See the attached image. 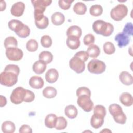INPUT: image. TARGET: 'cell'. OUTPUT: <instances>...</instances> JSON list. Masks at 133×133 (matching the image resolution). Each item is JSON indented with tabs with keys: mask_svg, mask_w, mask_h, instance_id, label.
<instances>
[{
	"mask_svg": "<svg viewBox=\"0 0 133 133\" xmlns=\"http://www.w3.org/2000/svg\"><path fill=\"white\" fill-rule=\"evenodd\" d=\"M92 29L97 34H101L103 36H110L114 31L113 25L102 20H97L92 24Z\"/></svg>",
	"mask_w": 133,
	"mask_h": 133,
	"instance_id": "obj_1",
	"label": "cell"
},
{
	"mask_svg": "<svg viewBox=\"0 0 133 133\" xmlns=\"http://www.w3.org/2000/svg\"><path fill=\"white\" fill-rule=\"evenodd\" d=\"M109 111L115 122L121 124H125L126 116L119 105L116 103L111 104L109 107Z\"/></svg>",
	"mask_w": 133,
	"mask_h": 133,
	"instance_id": "obj_2",
	"label": "cell"
},
{
	"mask_svg": "<svg viewBox=\"0 0 133 133\" xmlns=\"http://www.w3.org/2000/svg\"><path fill=\"white\" fill-rule=\"evenodd\" d=\"M18 76L14 72L4 71L0 74V83L5 86L11 87L17 83Z\"/></svg>",
	"mask_w": 133,
	"mask_h": 133,
	"instance_id": "obj_3",
	"label": "cell"
},
{
	"mask_svg": "<svg viewBox=\"0 0 133 133\" xmlns=\"http://www.w3.org/2000/svg\"><path fill=\"white\" fill-rule=\"evenodd\" d=\"M34 8V18L39 17L44 15L46 8L49 6L51 3V0H33L31 1Z\"/></svg>",
	"mask_w": 133,
	"mask_h": 133,
	"instance_id": "obj_4",
	"label": "cell"
},
{
	"mask_svg": "<svg viewBox=\"0 0 133 133\" xmlns=\"http://www.w3.org/2000/svg\"><path fill=\"white\" fill-rule=\"evenodd\" d=\"M128 8L124 4H118L112 9L110 12L111 17L115 21H121L127 15Z\"/></svg>",
	"mask_w": 133,
	"mask_h": 133,
	"instance_id": "obj_5",
	"label": "cell"
},
{
	"mask_svg": "<svg viewBox=\"0 0 133 133\" xmlns=\"http://www.w3.org/2000/svg\"><path fill=\"white\" fill-rule=\"evenodd\" d=\"M106 69V65L102 61L98 59L90 60L87 64L88 71L94 74H101L103 73Z\"/></svg>",
	"mask_w": 133,
	"mask_h": 133,
	"instance_id": "obj_6",
	"label": "cell"
},
{
	"mask_svg": "<svg viewBox=\"0 0 133 133\" xmlns=\"http://www.w3.org/2000/svg\"><path fill=\"white\" fill-rule=\"evenodd\" d=\"M26 94V89L22 87L15 88L11 94L10 99L11 102L15 104H19L24 101Z\"/></svg>",
	"mask_w": 133,
	"mask_h": 133,
	"instance_id": "obj_7",
	"label": "cell"
},
{
	"mask_svg": "<svg viewBox=\"0 0 133 133\" xmlns=\"http://www.w3.org/2000/svg\"><path fill=\"white\" fill-rule=\"evenodd\" d=\"M77 97V104L84 111L89 112L92 110L94 103L91 100L90 96L87 95H82Z\"/></svg>",
	"mask_w": 133,
	"mask_h": 133,
	"instance_id": "obj_8",
	"label": "cell"
},
{
	"mask_svg": "<svg viewBox=\"0 0 133 133\" xmlns=\"http://www.w3.org/2000/svg\"><path fill=\"white\" fill-rule=\"evenodd\" d=\"M69 66L71 69L77 73H82L85 69V62L74 56L70 60Z\"/></svg>",
	"mask_w": 133,
	"mask_h": 133,
	"instance_id": "obj_9",
	"label": "cell"
},
{
	"mask_svg": "<svg viewBox=\"0 0 133 133\" xmlns=\"http://www.w3.org/2000/svg\"><path fill=\"white\" fill-rule=\"evenodd\" d=\"M6 55L8 60L11 61H19L23 56V51L17 47H11L6 50Z\"/></svg>",
	"mask_w": 133,
	"mask_h": 133,
	"instance_id": "obj_10",
	"label": "cell"
},
{
	"mask_svg": "<svg viewBox=\"0 0 133 133\" xmlns=\"http://www.w3.org/2000/svg\"><path fill=\"white\" fill-rule=\"evenodd\" d=\"M25 7V4L23 2H18L12 5L10 9V12L15 17H20L23 15Z\"/></svg>",
	"mask_w": 133,
	"mask_h": 133,
	"instance_id": "obj_11",
	"label": "cell"
},
{
	"mask_svg": "<svg viewBox=\"0 0 133 133\" xmlns=\"http://www.w3.org/2000/svg\"><path fill=\"white\" fill-rule=\"evenodd\" d=\"M114 39L117 42V45L119 48L126 46L128 44H129L130 42L129 37L123 32H121L117 34L115 36Z\"/></svg>",
	"mask_w": 133,
	"mask_h": 133,
	"instance_id": "obj_12",
	"label": "cell"
},
{
	"mask_svg": "<svg viewBox=\"0 0 133 133\" xmlns=\"http://www.w3.org/2000/svg\"><path fill=\"white\" fill-rule=\"evenodd\" d=\"M59 77V73L58 71L54 68L49 69L45 74V79L49 83H54Z\"/></svg>",
	"mask_w": 133,
	"mask_h": 133,
	"instance_id": "obj_13",
	"label": "cell"
},
{
	"mask_svg": "<svg viewBox=\"0 0 133 133\" xmlns=\"http://www.w3.org/2000/svg\"><path fill=\"white\" fill-rule=\"evenodd\" d=\"M30 86L34 89H40L44 85V82L43 78L38 76H32L29 80Z\"/></svg>",
	"mask_w": 133,
	"mask_h": 133,
	"instance_id": "obj_14",
	"label": "cell"
},
{
	"mask_svg": "<svg viewBox=\"0 0 133 133\" xmlns=\"http://www.w3.org/2000/svg\"><path fill=\"white\" fill-rule=\"evenodd\" d=\"M66 45L71 49L75 50L80 46L79 38L74 36H69L66 39Z\"/></svg>",
	"mask_w": 133,
	"mask_h": 133,
	"instance_id": "obj_15",
	"label": "cell"
},
{
	"mask_svg": "<svg viewBox=\"0 0 133 133\" xmlns=\"http://www.w3.org/2000/svg\"><path fill=\"white\" fill-rule=\"evenodd\" d=\"M104 118V117L101 115L94 114L90 119V124L91 126L95 129L100 128L103 124Z\"/></svg>",
	"mask_w": 133,
	"mask_h": 133,
	"instance_id": "obj_16",
	"label": "cell"
},
{
	"mask_svg": "<svg viewBox=\"0 0 133 133\" xmlns=\"http://www.w3.org/2000/svg\"><path fill=\"white\" fill-rule=\"evenodd\" d=\"M119 78L121 83L126 86H129L133 83L132 76L127 71L122 72L119 76Z\"/></svg>",
	"mask_w": 133,
	"mask_h": 133,
	"instance_id": "obj_17",
	"label": "cell"
},
{
	"mask_svg": "<svg viewBox=\"0 0 133 133\" xmlns=\"http://www.w3.org/2000/svg\"><path fill=\"white\" fill-rule=\"evenodd\" d=\"M47 68V64L43 61L39 60L35 61L33 65V70L36 74L43 73Z\"/></svg>",
	"mask_w": 133,
	"mask_h": 133,
	"instance_id": "obj_18",
	"label": "cell"
},
{
	"mask_svg": "<svg viewBox=\"0 0 133 133\" xmlns=\"http://www.w3.org/2000/svg\"><path fill=\"white\" fill-rule=\"evenodd\" d=\"M24 25V24H23L21 21L16 19L11 20L8 23V26L9 29L14 31L16 34L22 28Z\"/></svg>",
	"mask_w": 133,
	"mask_h": 133,
	"instance_id": "obj_19",
	"label": "cell"
},
{
	"mask_svg": "<svg viewBox=\"0 0 133 133\" xmlns=\"http://www.w3.org/2000/svg\"><path fill=\"white\" fill-rule=\"evenodd\" d=\"M119 101L122 104L126 107L132 105L133 98L131 95L127 92H123L119 97Z\"/></svg>",
	"mask_w": 133,
	"mask_h": 133,
	"instance_id": "obj_20",
	"label": "cell"
},
{
	"mask_svg": "<svg viewBox=\"0 0 133 133\" xmlns=\"http://www.w3.org/2000/svg\"><path fill=\"white\" fill-rule=\"evenodd\" d=\"M51 19L52 23L55 25L58 26L64 23L65 21V17L63 14L60 12H56L52 15Z\"/></svg>",
	"mask_w": 133,
	"mask_h": 133,
	"instance_id": "obj_21",
	"label": "cell"
},
{
	"mask_svg": "<svg viewBox=\"0 0 133 133\" xmlns=\"http://www.w3.org/2000/svg\"><path fill=\"white\" fill-rule=\"evenodd\" d=\"M57 117L56 114L50 113L48 114L45 119V125L49 128H53L55 127Z\"/></svg>",
	"mask_w": 133,
	"mask_h": 133,
	"instance_id": "obj_22",
	"label": "cell"
},
{
	"mask_svg": "<svg viewBox=\"0 0 133 133\" xmlns=\"http://www.w3.org/2000/svg\"><path fill=\"white\" fill-rule=\"evenodd\" d=\"M65 115L70 119L75 118L78 114V111L76 108L73 105H69L64 109Z\"/></svg>",
	"mask_w": 133,
	"mask_h": 133,
	"instance_id": "obj_23",
	"label": "cell"
},
{
	"mask_svg": "<svg viewBox=\"0 0 133 133\" xmlns=\"http://www.w3.org/2000/svg\"><path fill=\"white\" fill-rule=\"evenodd\" d=\"M86 51L90 58H96L100 55V49L97 45L91 44L89 46Z\"/></svg>",
	"mask_w": 133,
	"mask_h": 133,
	"instance_id": "obj_24",
	"label": "cell"
},
{
	"mask_svg": "<svg viewBox=\"0 0 133 133\" xmlns=\"http://www.w3.org/2000/svg\"><path fill=\"white\" fill-rule=\"evenodd\" d=\"M15 124L10 121H5L2 125V130L4 133H13L15 132Z\"/></svg>",
	"mask_w": 133,
	"mask_h": 133,
	"instance_id": "obj_25",
	"label": "cell"
},
{
	"mask_svg": "<svg viewBox=\"0 0 133 133\" xmlns=\"http://www.w3.org/2000/svg\"><path fill=\"white\" fill-rule=\"evenodd\" d=\"M82 29L77 25H72L70 26L66 31V35L69 36H74L80 38L82 35Z\"/></svg>",
	"mask_w": 133,
	"mask_h": 133,
	"instance_id": "obj_26",
	"label": "cell"
},
{
	"mask_svg": "<svg viewBox=\"0 0 133 133\" xmlns=\"http://www.w3.org/2000/svg\"><path fill=\"white\" fill-rule=\"evenodd\" d=\"M57 94V91L56 89L52 86H47L43 90V96L48 99L54 98L56 97Z\"/></svg>",
	"mask_w": 133,
	"mask_h": 133,
	"instance_id": "obj_27",
	"label": "cell"
},
{
	"mask_svg": "<svg viewBox=\"0 0 133 133\" xmlns=\"http://www.w3.org/2000/svg\"><path fill=\"white\" fill-rule=\"evenodd\" d=\"M73 11L77 15H84L87 10V7L85 4L82 2L76 3L73 6Z\"/></svg>",
	"mask_w": 133,
	"mask_h": 133,
	"instance_id": "obj_28",
	"label": "cell"
},
{
	"mask_svg": "<svg viewBox=\"0 0 133 133\" xmlns=\"http://www.w3.org/2000/svg\"><path fill=\"white\" fill-rule=\"evenodd\" d=\"M38 58L39 60L44 61L46 64H49L53 60V55L48 51H43L39 54Z\"/></svg>",
	"mask_w": 133,
	"mask_h": 133,
	"instance_id": "obj_29",
	"label": "cell"
},
{
	"mask_svg": "<svg viewBox=\"0 0 133 133\" xmlns=\"http://www.w3.org/2000/svg\"><path fill=\"white\" fill-rule=\"evenodd\" d=\"M34 22L36 26L38 29L42 30L46 29L49 24L48 18L45 16L39 20H35Z\"/></svg>",
	"mask_w": 133,
	"mask_h": 133,
	"instance_id": "obj_30",
	"label": "cell"
},
{
	"mask_svg": "<svg viewBox=\"0 0 133 133\" xmlns=\"http://www.w3.org/2000/svg\"><path fill=\"white\" fill-rule=\"evenodd\" d=\"M103 12V8L100 5H94L90 7L89 9L90 14L94 17L100 16Z\"/></svg>",
	"mask_w": 133,
	"mask_h": 133,
	"instance_id": "obj_31",
	"label": "cell"
},
{
	"mask_svg": "<svg viewBox=\"0 0 133 133\" xmlns=\"http://www.w3.org/2000/svg\"><path fill=\"white\" fill-rule=\"evenodd\" d=\"M18 42L13 36H9L4 41V46L6 49L11 47H17Z\"/></svg>",
	"mask_w": 133,
	"mask_h": 133,
	"instance_id": "obj_32",
	"label": "cell"
},
{
	"mask_svg": "<svg viewBox=\"0 0 133 133\" xmlns=\"http://www.w3.org/2000/svg\"><path fill=\"white\" fill-rule=\"evenodd\" d=\"M67 126V121L63 116H59L57 117V122L55 128L57 130L64 129Z\"/></svg>",
	"mask_w": 133,
	"mask_h": 133,
	"instance_id": "obj_33",
	"label": "cell"
},
{
	"mask_svg": "<svg viewBox=\"0 0 133 133\" xmlns=\"http://www.w3.org/2000/svg\"><path fill=\"white\" fill-rule=\"evenodd\" d=\"M103 51L107 55H112L115 51V48L114 44L110 42H105L103 46Z\"/></svg>",
	"mask_w": 133,
	"mask_h": 133,
	"instance_id": "obj_34",
	"label": "cell"
},
{
	"mask_svg": "<svg viewBox=\"0 0 133 133\" xmlns=\"http://www.w3.org/2000/svg\"><path fill=\"white\" fill-rule=\"evenodd\" d=\"M26 47L29 51H35L37 50L38 47V43L36 40L34 39H31L27 42L26 44Z\"/></svg>",
	"mask_w": 133,
	"mask_h": 133,
	"instance_id": "obj_35",
	"label": "cell"
},
{
	"mask_svg": "<svg viewBox=\"0 0 133 133\" xmlns=\"http://www.w3.org/2000/svg\"><path fill=\"white\" fill-rule=\"evenodd\" d=\"M41 43L43 47L45 48H49L51 46L52 41L51 37L49 35H45L41 37Z\"/></svg>",
	"mask_w": 133,
	"mask_h": 133,
	"instance_id": "obj_36",
	"label": "cell"
},
{
	"mask_svg": "<svg viewBox=\"0 0 133 133\" xmlns=\"http://www.w3.org/2000/svg\"><path fill=\"white\" fill-rule=\"evenodd\" d=\"M30 34V29L29 26L25 24L22 27V28L16 33V34L20 37V38H26Z\"/></svg>",
	"mask_w": 133,
	"mask_h": 133,
	"instance_id": "obj_37",
	"label": "cell"
},
{
	"mask_svg": "<svg viewBox=\"0 0 133 133\" xmlns=\"http://www.w3.org/2000/svg\"><path fill=\"white\" fill-rule=\"evenodd\" d=\"M94 114H98L104 117L106 115L105 108L102 105H97L94 108Z\"/></svg>",
	"mask_w": 133,
	"mask_h": 133,
	"instance_id": "obj_38",
	"label": "cell"
},
{
	"mask_svg": "<svg viewBox=\"0 0 133 133\" xmlns=\"http://www.w3.org/2000/svg\"><path fill=\"white\" fill-rule=\"evenodd\" d=\"M74 1L70 0H59V6L62 9L68 10L70 8L72 3Z\"/></svg>",
	"mask_w": 133,
	"mask_h": 133,
	"instance_id": "obj_39",
	"label": "cell"
},
{
	"mask_svg": "<svg viewBox=\"0 0 133 133\" xmlns=\"http://www.w3.org/2000/svg\"><path fill=\"white\" fill-rule=\"evenodd\" d=\"M76 96L78 97L82 95H87L89 96H91V92L90 89L86 87H80L77 89L76 91Z\"/></svg>",
	"mask_w": 133,
	"mask_h": 133,
	"instance_id": "obj_40",
	"label": "cell"
},
{
	"mask_svg": "<svg viewBox=\"0 0 133 133\" xmlns=\"http://www.w3.org/2000/svg\"><path fill=\"white\" fill-rule=\"evenodd\" d=\"M84 43L86 46H89L93 44L95 42V36L92 34H86L84 38Z\"/></svg>",
	"mask_w": 133,
	"mask_h": 133,
	"instance_id": "obj_41",
	"label": "cell"
},
{
	"mask_svg": "<svg viewBox=\"0 0 133 133\" xmlns=\"http://www.w3.org/2000/svg\"><path fill=\"white\" fill-rule=\"evenodd\" d=\"M4 71L12 72L19 75L20 73V68L18 65L15 64H8L6 66Z\"/></svg>",
	"mask_w": 133,
	"mask_h": 133,
	"instance_id": "obj_42",
	"label": "cell"
},
{
	"mask_svg": "<svg viewBox=\"0 0 133 133\" xmlns=\"http://www.w3.org/2000/svg\"><path fill=\"white\" fill-rule=\"evenodd\" d=\"M123 32L128 36L132 35L133 32L132 23L131 22H127L124 28Z\"/></svg>",
	"mask_w": 133,
	"mask_h": 133,
	"instance_id": "obj_43",
	"label": "cell"
},
{
	"mask_svg": "<svg viewBox=\"0 0 133 133\" xmlns=\"http://www.w3.org/2000/svg\"><path fill=\"white\" fill-rule=\"evenodd\" d=\"M74 56H76L81 59H82L84 62L86 61L89 57L88 54L87 52V51H79L78 52H77L75 55Z\"/></svg>",
	"mask_w": 133,
	"mask_h": 133,
	"instance_id": "obj_44",
	"label": "cell"
},
{
	"mask_svg": "<svg viewBox=\"0 0 133 133\" xmlns=\"http://www.w3.org/2000/svg\"><path fill=\"white\" fill-rule=\"evenodd\" d=\"M34 98H35L34 94L32 91L26 89V96L24 101L25 102H31L34 100Z\"/></svg>",
	"mask_w": 133,
	"mask_h": 133,
	"instance_id": "obj_45",
	"label": "cell"
},
{
	"mask_svg": "<svg viewBox=\"0 0 133 133\" xmlns=\"http://www.w3.org/2000/svg\"><path fill=\"white\" fill-rule=\"evenodd\" d=\"M19 132L20 133H32V129L31 127L27 125H22L19 129Z\"/></svg>",
	"mask_w": 133,
	"mask_h": 133,
	"instance_id": "obj_46",
	"label": "cell"
},
{
	"mask_svg": "<svg viewBox=\"0 0 133 133\" xmlns=\"http://www.w3.org/2000/svg\"><path fill=\"white\" fill-rule=\"evenodd\" d=\"M6 103H7V100L6 97L1 95V104H0L1 107H4L5 105H6Z\"/></svg>",
	"mask_w": 133,
	"mask_h": 133,
	"instance_id": "obj_47",
	"label": "cell"
},
{
	"mask_svg": "<svg viewBox=\"0 0 133 133\" xmlns=\"http://www.w3.org/2000/svg\"><path fill=\"white\" fill-rule=\"evenodd\" d=\"M6 4L5 1H1V11H2L6 9Z\"/></svg>",
	"mask_w": 133,
	"mask_h": 133,
	"instance_id": "obj_48",
	"label": "cell"
},
{
	"mask_svg": "<svg viewBox=\"0 0 133 133\" xmlns=\"http://www.w3.org/2000/svg\"><path fill=\"white\" fill-rule=\"evenodd\" d=\"M102 131H104V132H105V131H106V132H108V131H110V132H111V130H107V128H105L104 130H102L101 132H102Z\"/></svg>",
	"mask_w": 133,
	"mask_h": 133,
	"instance_id": "obj_49",
	"label": "cell"
}]
</instances>
